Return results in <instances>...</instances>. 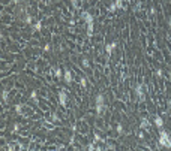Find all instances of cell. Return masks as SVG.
I'll use <instances>...</instances> for the list:
<instances>
[{
    "mask_svg": "<svg viewBox=\"0 0 171 151\" xmlns=\"http://www.w3.org/2000/svg\"><path fill=\"white\" fill-rule=\"evenodd\" d=\"M159 145L164 148H171V135L164 129L159 130Z\"/></svg>",
    "mask_w": 171,
    "mask_h": 151,
    "instance_id": "cell-1",
    "label": "cell"
},
{
    "mask_svg": "<svg viewBox=\"0 0 171 151\" xmlns=\"http://www.w3.org/2000/svg\"><path fill=\"white\" fill-rule=\"evenodd\" d=\"M96 114L98 115H102L105 111V99H104V94H98L96 96Z\"/></svg>",
    "mask_w": 171,
    "mask_h": 151,
    "instance_id": "cell-2",
    "label": "cell"
},
{
    "mask_svg": "<svg viewBox=\"0 0 171 151\" xmlns=\"http://www.w3.org/2000/svg\"><path fill=\"white\" fill-rule=\"evenodd\" d=\"M59 103H60V106H63V108H66V103H68V94L66 91H59Z\"/></svg>",
    "mask_w": 171,
    "mask_h": 151,
    "instance_id": "cell-3",
    "label": "cell"
},
{
    "mask_svg": "<svg viewBox=\"0 0 171 151\" xmlns=\"http://www.w3.org/2000/svg\"><path fill=\"white\" fill-rule=\"evenodd\" d=\"M116 47H117V42H116V41H113V42L107 43V45H105V52H107L108 55H111L113 52H114V49H116Z\"/></svg>",
    "mask_w": 171,
    "mask_h": 151,
    "instance_id": "cell-4",
    "label": "cell"
},
{
    "mask_svg": "<svg viewBox=\"0 0 171 151\" xmlns=\"http://www.w3.org/2000/svg\"><path fill=\"white\" fill-rule=\"evenodd\" d=\"M63 79H65V82L66 84H71L74 81V75H72V72L69 70V69H65V73H63Z\"/></svg>",
    "mask_w": 171,
    "mask_h": 151,
    "instance_id": "cell-5",
    "label": "cell"
},
{
    "mask_svg": "<svg viewBox=\"0 0 171 151\" xmlns=\"http://www.w3.org/2000/svg\"><path fill=\"white\" fill-rule=\"evenodd\" d=\"M150 126H152V123H150L149 118H141V121H140V129L141 130H149Z\"/></svg>",
    "mask_w": 171,
    "mask_h": 151,
    "instance_id": "cell-6",
    "label": "cell"
},
{
    "mask_svg": "<svg viewBox=\"0 0 171 151\" xmlns=\"http://www.w3.org/2000/svg\"><path fill=\"white\" fill-rule=\"evenodd\" d=\"M153 123H155V126L158 127V129H162V127H164V120H162V117H159V115H155Z\"/></svg>",
    "mask_w": 171,
    "mask_h": 151,
    "instance_id": "cell-7",
    "label": "cell"
},
{
    "mask_svg": "<svg viewBox=\"0 0 171 151\" xmlns=\"http://www.w3.org/2000/svg\"><path fill=\"white\" fill-rule=\"evenodd\" d=\"M135 93H137V96L140 97L141 100H144V91H143V85L141 84H137V87H135Z\"/></svg>",
    "mask_w": 171,
    "mask_h": 151,
    "instance_id": "cell-8",
    "label": "cell"
},
{
    "mask_svg": "<svg viewBox=\"0 0 171 151\" xmlns=\"http://www.w3.org/2000/svg\"><path fill=\"white\" fill-rule=\"evenodd\" d=\"M83 19H84V23L86 24H89V23H93V15L90 12H83Z\"/></svg>",
    "mask_w": 171,
    "mask_h": 151,
    "instance_id": "cell-9",
    "label": "cell"
},
{
    "mask_svg": "<svg viewBox=\"0 0 171 151\" xmlns=\"http://www.w3.org/2000/svg\"><path fill=\"white\" fill-rule=\"evenodd\" d=\"M63 73H65V72L62 70L60 67H54V76H56L57 79H62V78H63Z\"/></svg>",
    "mask_w": 171,
    "mask_h": 151,
    "instance_id": "cell-10",
    "label": "cell"
},
{
    "mask_svg": "<svg viewBox=\"0 0 171 151\" xmlns=\"http://www.w3.org/2000/svg\"><path fill=\"white\" fill-rule=\"evenodd\" d=\"M93 30H95V24H93V23H89V24H87V37H90L93 35Z\"/></svg>",
    "mask_w": 171,
    "mask_h": 151,
    "instance_id": "cell-11",
    "label": "cell"
},
{
    "mask_svg": "<svg viewBox=\"0 0 171 151\" xmlns=\"http://www.w3.org/2000/svg\"><path fill=\"white\" fill-rule=\"evenodd\" d=\"M8 97H9V91L6 88H3V91H2V102L8 103Z\"/></svg>",
    "mask_w": 171,
    "mask_h": 151,
    "instance_id": "cell-12",
    "label": "cell"
},
{
    "mask_svg": "<svg viewBox=\"0 0 171 151\" xmlns=\"http://www.w3.org/2000/svg\"><path fill=\"white\" fill-rule=\"evenodd\" d=\"M30 99H32L35 103H36V105H39V99H38V91H36V90H33V91L30 93Z\"/></svg>",
    "mask_w": 171,
    "mask_h": 151,
    "instance_id": "cell-13",
    "label": "cell"
},
{
    "mask_svg": "<svg viewBox=\"0 0 171 151\" xmlns=\"http://www.w3.org/2000/svg\"><path fill=\"white\" fill-rule=\"evenodd\" d=\"M32 30H33V31H41V30H42V23H41V21L35 23V24L32 25Z\"/></svg>",
    "mask_w": 171,
    "mask_h": 151,
    "instance_id": "cell-14",
    "label": "cell"
},
{
    "mask_svg": "<svg viewBox=\"0 0 171 151\" xmlns=\"http://www.w3.org/2000/svg\"><path fill=\"white\" fill-rule=\"evenodd\" d=\"M95 144H98V141H92L90 144H87V150L89 151H95V150H98V147Z\"/></svg>",
    "mask_w": 171,
    "mask_h": 151,
    "instance_id": "cell-15",
    "label": "cell"
},
{
    "mask_svg": "<svg viewBox=\"0 0 171 151\" xmlns=\"http://www.w3.org/2000/svg\"><path fill=\"white\" fill-rule=\"evenodd\" d=\"M24 21H26V24H29V25H33L32 23H33V18H32V15L30 14H26V17H24Z\"/></svg>",
    "mask_w": 171,
    "mask_h": 151,
    "instance_id": "cell-16",
    "label": "cell"
},
{
    "mask_svg": "<svg viewBox=\"0 0 171 151\" xmlns=\"http://www.w3.org/2000/svg\"><path fill=\"white\" fill-rule=\"evenodd\" d=\"M116 9H117V5H116V2H111L110 3V6H108V12H116Z\"/></svg>",
    "mask_w": 171,
    "mask_h": 151,
    "instance_id": "cell-17",
    "label": "cell"
},
{
    "mask_svg": "<svg viewBox=\"0 0 171 151\" xmlns=\"http://www.w3.org/2000/svg\"><path fill=\"white\" fill-rule=\"evenodd\" d=\"M80 84H81V87H83V88H87L89 82H87V79H86L84 76H81V78H80Z\"/></svg>",
    "mask_w": 171,
    "mask_h": 151,
    "instance_id": "cell-18",
    "label": "cell"
},
{
    "mask_svg": "<svg viewBox=\"0 0 171 151\" xmlns=\"http://www.w3.org/2000/svg\"><path fill=\"white\" fill-rule=\"evenodd\" d=\"M93 135H95V141H98V142H102V144H105V139H102V136H101L98 132H95Z\"/></svg>",
    "mask_w": 171,
    "mask_h": 151,
    "instance_id": "cell-19",
    "label": "cell"
},
{
    "mask_svg": "<svg viewBox=\"0 0 171 151\" xmlns=\"http://www.w3.org/2000/svg\"><path fill=\"white\" fill-rule=\"evenodd\" d=\"M51 121H53V123H59V121H60V117L56 114V112H53V114H51Z\"/></svg>",
    "mask_w": 171,
    "mask_h": 151,
    "instance_id": "cell-20",
    "label": "cell"
},
{
    "mask_svg": "<svg viewBox=\"0 0 171 151\" xmlns=\"http://www.w3.org/2000/svg\"><path fill=\"white\" fill-rule=\"evenodd\" d=\"M15 112H17L18 115L23 114V105H20V103L18 105H15Z\"/></svg>",
    "mask_w": 171,
    "mask_h": 151,
    "instance_id": "cell-21",
    "label": "cell"
},
{
    "mask_svg": "<svg viewBox=\"0 0 171 151\" xmlns=\"http://www.w3.org/2000/svg\"><path fill=\"white\" fill-rule=\"evenodd\" d=\"M81 64H83V67L89 69V67H90V61L87 60V58H83V60H81Z\"/></svg>",
    "mask_w": 171,
    "mask_h": 151,
    "instance_id": "cell-22",
    "label": "cell"
},
{
    "mask_svg": "<svg viewBox=\"0 0 171 151\" xmlns=\"http://www.w3.org/2000/svg\"><path fill=\"white\" fill-rule=\"evenodd\" d=\"M116 132L119 133V135H122V133H123V124H122V123H119V124L116 126Z\"/></svg>",
    "mask_w": 171,
    "mask_h": 151,
    "instance_id": "cell-23",
    "label": "cell"
},
{
    "mask_svg": "<svg viewBox=\"0 0 171 151\" xmlns=\"http://www.w3.org/2000/svg\"><path fill=\"white\" fill-rule=\"evenodd\" d=\"M50 49H51V45H50V43H45V45H44V52H50Z\"/></svg>",
    "mask_w": 171,
    "mask_h": 151,
    "instance_id": "cell-24",
    "label": "cell"
},
{
    "mask_svg": "<svg viewBox=\"0 0 171 151\" xmlns=\"http://www.w3.org/2000/svg\"><path fill=\"white\" fill-rule=\"evenodd\" d=\"M12 130H14V132H18V130H20V124H18V123H15V124L12 126Z\"/></svg>",
    "mask_w": 171,
    "mask_h": 151,
    "instance_id": "cell-25",
    "label": "cell"
},
{
    "mask_svg": "<svg viewBox=\"0 0 171 151\" xmlns=\"http://www.w3.org/2000/svg\"><path fill=\"white\" fill-rule=\"evenodd\" d=\"M156 14H158V12H156V8L150 6V15H156Z\"/></svg>",
    "mask_w": 171,
    "mask_h": 151,
    "instance_id": "cell-26",
    "label": "cell"
},
{
    "mask_svg": "<svg viewBox=\"0 0 171 151\" xmlns=\"http://www.w3.org/2000/svg\"><path fill=\"white\" fill-rule=\"evenodd\" d=\"M162 75H164V73H162V70H161V69H158V70H156V76H158V78H162Z\"/></svg>",
    "mask_w": 171,
    "mask_h": 151,
    "instance_id": "cell-27",
    "label": "cell"
},
{
    "mask_svg": "<svg viewBox=\"0 0 171 151\" xmlns=\"http://www.w3.org/2000/svg\"><path fill=\"white\" fill-rule=\"evenodd\" d=\"M137 136H138L140 139H144V133L143 132H137Z\"/></svg>",
    "mask_w": 171,
    "mask_h": 151,
    "instance_id": "cell-28",
    "label": "cell"
},
{
    "mask_svg": "<svg viewBox=\"0 0 171 151\" xmlns=\"http://www.w3.org/2000/svg\"><path fill=\"white\" fill-rule=\"evenodd\" d=\"M69 2H71V3H72L74 6H75V5H77V0H69Z\"/></svg>",
    "mask_w": 171,
    "mask_h": 151,
    "instance_id": "cell-29",
    "label": "cell"
},
{
    "mask_svg": "<svg viewBox=\"0 0 171 151\" xmlns=\"http://www.w3.org/2000/svg\"><path fill=\"white\" fill-rule=\"evenodd\" d=\"M38 2H39V3H41V2H44V0H38Z\"/></svg>",
    "mask_w": 171,
    "mask_h": 151,
    "instance_id": "cell-30",
    "label": "cell"
},
{
    "mask_svg": "<svg viewBox=\"0 0 171 151\" xmlns=\"http://www.w3.org/2000/svg\"><path fill=\"white\" fill-rule=\"evenodd\" d=\"M170 109H171V102H170Z\"/></svg>",
    "mask_w": 171,
    "mask_h": 151,
    "instance_id": "cell-31",
    "label": "cell"
}]
</instances>
